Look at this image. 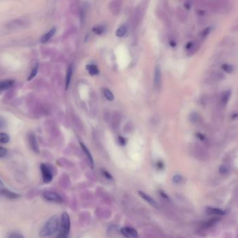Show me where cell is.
<instances>
[{
    "instance_id": "obj_1",
    "label": "cell",
    "mask_w": 238,
    "mask_h": 238,
    "mask_svg": "<svg viewBox=\"0 0 238 238\" xmlns=\"http://www.w3.org/2000/svg\"><path fill=\"white\" fill-rule=\"evenodd\" d=\"M59 218L56 215L51 216L49 219L46 221L43 227L40 231V236L42 237H50L53 235L57 231L59 228Z\"/></svg>"
},
{
    "instance_id": "obj_2",
    "label": "cell",
    "mask_w": 238,
    "mask_h": 238,
    "mask_svg": "<svg viewBox=\"0 0 238 238\" xmlns=\"http://www.w3.org/2000/svg\"><path fill=\"white\" fill-rule=\"evenodd\" d=\"M70 230V219L67 212H63L61 215V229L59 238L67 237Z\"/></svg>"
},
{
    "instance_id": "obj_3",
    "label": "cell",
    "mask_w": 238,
    "mask_h": 238,
    "mask_svg": "<svg viewBox=\"0 0 238 238\" xmlns=\"http://www.w3.org/2000/svg\"><path fill=\"white\" fill-rule=\"evenodd\" d=\"M44 198L49 202H56V203H62L63 199L59 194L54 191H45L43 193Z\"/></svg>"
},
{
    "instance_id": "obj_4",
    "label": "cell",
    "mask_w": 238,
    "mask_h": 238,
    "mask_svg": "<svg viewBox=\"0 0 238 238\" xmlns=\"http://www.w3.org/2000/svg\"><path fill=\"white\" fill-rule=\"evenodd\" d=\"M41 171L43 176V180L45 183L50 182L53 179V175L50 168L46 164H42L41 165Z\"/></svg>"
},
{
    "instance_id": "obj_5",
    "label": "cell",
    "mask_w": 238,
    "mask_h": 238,
    "mask_svg": "<svg viewBox=\"0 0 238 238\" xmlns=\"http://www.w3.org/2000/svg\"><path fill=\"white\" fill-rule=\"evenodd\" d=\"M121 233L125 237L128 238H138V232L133 228L123 227L121 229Z\"/></svg>"
},
{
    "instance_id": "obj_6",
    "label": "cell",
    "mask_w": 238,
    "mask_h": 238,
    "mask_svg": "<svg viewBox=\"0 0 238 238\" xmlns=\"http://www.w3.org/2000/svg\"><path fill=\"white\" fill-rule=\"evenodd\" d=\"M138 194H139V195H140V197L142 198L144 200V201L148 202V203L150 205H152L154 207H156V208H157V207H159L158 206V203H157V202L155 201L152 197H150L149 195H148V194H146L145 192L141 191H139Z\"/></svg>"
},
{
    "instance_id": "obj_7",
    "label": "cell",
    "mask_w": 238,
    "mask_h": 238,
    "mask_svg": "<svg viewBox=\"0 0 238 238\" xmlns=\"http://www.w3.org/2000/svg\"><path fill=\"white\" fill-rule=\"evenodd\" d=\"M162 83V72L159 66L155 68L154 74V84L157 88H159Z\"/></svg>"
},
{
    "instance_id": "obj_8",
    "label": "cell",
    "mask_w": 238,
    "mask_h": 238,
    "mask_svg": "<svg viewBox=\"0 0 238 238\" xmlns=\"http://www.w3.org/2000/svg\"><path fill=\"white\" fill-rule=\"evenodd\" d=\"M29 143L30 147L32 149V150L34 151L35 152L39 153V145H38L36 136H35L34 133L30 134L29 136Z\"/></svg>"
},
{
    "instance_id": "obj_9",
    "label": "cell",
    "mask_w": 238,
    "mask_h": 238,
    "mask_svg": "<svg viewBox=\"0 0 238 238\" xmlns=\"http://www.w3.org/2000/svg\"><path fill=\"white\" fill-rule=\"evenodd\" d=\"M0 194L9 199H15L20 197L19 194L9 191L8 189H6V188H3V189L0 190Z\"/></svg>"
},
{
    "instance_id": "obj_10",
    "label": "cell",
    "mask_w": 238,
    "mask_h": 238,
    "mask_svg": "<svg viewBox=\"0 0 238 238\" xmlns=\"http://www.w3.org/2000/svg\"><path fill=\"white\" fill-rule=\"evenodd\" d=\"M80 145H81V147L82 148V150H83V151H84V154L86 155L87 159H88V160H89V164H90L91 167L92 168H93V167H94V161H93V157H92L90 151L89 150L88 148H87L86 146L84 145V143H80Z\"/></svg>"
},
{
    "instance_id": "obj_11",
    "label": "cell",
    "mask_w": 238,
    "mask_h": 238,
    "mask_svg": "<svg viewBox=\"0 0 238 238\" xmlns=\"http://www.w3.org/2000/svg\"><path fill=\"white\" fill-rule=\"evenodd\" d=\"M206 212L210 215H218V216H222L225 214V212L222 210V209L216 208V207H207L206 208Z\"/></svg>"
},
{
    "instance_id": "obj_12",
    "label": "cell",
    "mask_w": 238,
    "mask_h": 238,
    "mask_svg": "<svg viewBox=\"0 0 238 238\" xmlns=\"http://www.w3.org/2000/svg\"><path fill=\"white\" fill-rule=\"evenodd\" d=\"M56 33V29L55 28H52L51 30H49V31L46 33L45 34L43 35V36H42L41 39V41L42 43H45V42L48 41L49 39H51L52 37Z\"/></svg>"
},
{
    "instance_id": "obj_13",
    "label": "cell",
    "mask_w": 238,
    "mask_h": 238,
    "mask_svg": "<svg viewBox=\"0 0 238 238\" xmlns=\"http://www.w3.org/2000/svg\"><path fill=\"white\" fill-rule=\"evenodd\" d=\"M72 70H73V68H72V65L71 64L68 67L67 74H66V80H65V88L68 89V87L70 85V81H71L72 78Z\"/></svg>"
},
{
    "instance_id": "obj_14",
    "label": "cell",
    "mask_w": 238,
    "mask_h": 238,
    "mask_svg": "<svg viewBox=\"0 0 238 238\" xmlns=\"http://www.w3.org/2000/svg\"><path fill=\"white\" fill-rule=\"evenodd\" d=\"M128 30V27L126 25H121L116 31V36L118 37H122L126 34Z\"/></svg>"
},
{
    "instance_id": "obj_15",
    "label": "cell",
    "mask_w": 238,
    "mask_h": 238,
    "mask_svg": "<svg viewBox=\"0 0 238 238\" xmlns=\"http://www.w3.org/2000/svg\"><path fill=\"white\" fill-rule=\"evenodd\" d=\"M230 95H231V91H230L228 90L224 91V92L222 94V95H221V103L223 105H226V103H228V100H229Z\"/></svg>"
},
{
    "instance_id": "obj_16",
    "label": "cell",
    "mask_w": 238,
    "mask_h": 238,
    "mask_svg": "<svg viewBox=\"0 0 238 238\" xmlns=\"http://www.w3.org/2000/svg\"><path fill=\"white\" fill-rule=\"evenodd\" d=\"M86 69L88 70L89 74L91 75H97L98 74L99 71L97 67L94 64H89L86 66Z\"/></svg>"
},
{
    "instance_id": "obj_17",
    "label": "cell",
    "mask_w": 238,
    "mask_h": 238,
    "mask_svg": "<svg viewBox=\"0 0 238 238\" xmlns=\"http://www.w3.org/2000/svg\"><path fill=\"white\" fill-rule=\"evenodd\" d=\"M13 81H6L0 82V90H4V89H8L12 86Z\"/></svg>"
},
{
    "instance_id": "obj_18",
    "label": "cell",
    "mask_w": 238,
    "mask_h": 238,
    "mask_svg": "<svg viewBox=\"0 0 238 238\" xmlns=\"http://www.w3.org/2000/svg\"><path fill=\"white\" fill-rule=\"evenodd\" d=\"M103 94H104V96L108 101H112L114 99V94H112V91H111L109 89H103Z\"/></svg>"
},
{
    "instance_id": "obj_19",
    "label": "cell",
    "mask_w": 238,
    "mask_h": 238,
    "mask_svg": "<svg viewBox=\"0 0 238 238\" xmlns=\"http://www.w3.org/2000/svg\"><path fill=\"white\" fill-rule=\"evenodd\" d=\"M9 136L8 134L5 133H0V143H7L9 142Z\"/></svg>"
},
{
    "instance_id": "obj_20",
    "label": "cell",
    "mask_w": 238,
    "mask_h": 238,
    "mask_svg": "<svg viewBox=\"0 0 238 238\" xmlns=\"http://www.w3.org/2000/svg\"><path fill=\"white\" fill-rule=\"evenodd\" d=\"M105 29V28L104 26L99 25V26H97V27H94L93 30V32L96 33V34H102L103 32H104Z\"/></svg>"
},
{
    "instance_id": "obj_21",
    "label": "cell",
    "mask_w": 238,
    "mask_h": 238,
    "mask_svg": "<svg viewBox=\"0 0 238 238\" xmlns=\"http://www.w3.org/2000/svg\"><path fill=\"white\" fill-rule=\"evenodd\" d=\"M38 70H39V64H37L34 67V69H33V70L32 71V72H31V74H30L29 77V81H30V80L33 79L35 76H36V74H37V73H38Z\"/></svg>"
},
{
    "instance_id": "obj_22",
    "label": "cell",
    "mask_w": 238,
    "mask_h": 238,
    "mask_svg": "<svg viewBox=\"0 0 238 238\" xmlns=\"http://www.w3.org/2000/svg\"><path fill=\"white\" fill-rule=\"evenodd\" d=\"M222 69L223 71H226V73H229V74H230V73H231L233 71V67H232V66L230 65V64H223L222 66Z\"/></svg>"
},
{
    "instance_id": "obj_23",
    "label": "cell",
    "mask_w": 238,
    "mask_h": 238,
    "mask_svg": "<svg viewBox=\"0 0 238 238\" xmlns=\"http://www.w3.org/2000/svg\"><path fill=\"white\" fill-rule=\"evenodd\" d=\"M182 180H183V177L180 175H174L173 178V182L174 183L178 184L182 182Z\"/></svg>"
},
{
    "instance_id": "obj_24",
    "label": "cell",
    "mask_w": 238,
    "mask_h": 238,
    "mask_svg": "<svg viewBox=\"0 0 238 238\" xmlns=\"http://www.w3.org/2000/svg\"><path fill=\"white\" fill-rule=\"evenodd\" d=\"M8 238H25L22 235L19 233H12L9 235Z\"/></svg>"
},
{
    "instance_id": "obj_25",
    "label": "cell",
    "mask_w": 238,
    "mask_h": 238,
    "mask_svg": "<svg viewBox=\"0 0 238 238\" xmlns=\"http://www.w3.org/2000/svg\"><path fill=\"white\" fill-rule=\"evenodd\" d=\"M102 174L103 175V176H105L106 178L108 179V180H112L113 179L112 175H111L109 172L106 171V170H104V169L102 170Z\"/></svg>"
},
{
    "instance_id": "obj_26",
    "label": "cell",
    "mask_w": 238,
    "mask_h": 238,
    "mask_svg": "<svg viewBox=\"0 0 238 238\" xmlns=\"http://www.w3.org/2000/svg\"><path fill=\"white\" fill-rule=\"evenodd\" d=\"M220 171L221 174H225V173H227L228 172V168L227 166H226V165H222L220 167Z\"/></svg>"
},
{
    "instance_id": "obj_27",
    "label": "cell",
    "mask_w": 238,
    "mask_h": 238,
    "mask_svg": "<svg viewBox=\"0 0 238 238\" xmlns=\"http://www.w3.org/2000/svg\"><path fill=\"white\" fill-rule=\"evenodd\" d=\"M216 221H217V219H211V220H209L208 222H206L205 223V227H210V226H211L212 225H213L215 223Z\"/></svg>"
},
{
    "instance_id": "obj_28",
    "label": "cell",
    "mask_w": 238,
    "mask_h": 238,
    "mask_svg": "<svg viewBox=\"0 0 238 238\" xmlns=\"http://www.w3.org/2000/svg\"><path fill=\"white\" fill-rule=\"evenodd\" d=\"M7 153V150L4 147H0V157H3L5 156Z\"/></svg>"
},
{
    "instance_id": "obj_29",
    "label": "cell",
    "mask_w": 238,
    "mask_h": 238,
    "mask_svg": "<svg viewBox=\"0 0 238 238\" xmlns=\"http://www.w3.org/2000/svg\"><path fill=\"white\" fill-rule=\"evenodd\" d=\"M159 194H160V195H161V196L163 198H164V199H166V200H169V195H167L166 193H165L164 191H162V190H159Z\"/></svg>"
},
{
    "instance_id": "obj_30",
    "label": "cell",
    "mask_w": 238,
    "mask_h": 238,
    "mask_svg": "<svg viewBox=\"0 0 238 238\" xmlns=\"http://www.w3.org/2000/svg\"><path fill=\"white\" fill-rule=\"evenodd\" d=\"M157 168H158L159 170H163L164 168V163H163V162H162V161H157Z\"/></svg>"
},
{
    "instance_id": "obj_31",
    "label": "cell",
    "mask_w": 238,
    "mask_h": 238,
    "mask_svg": "<svg viewBox=\"0 0 238 238\" xmlns=\"http://www.w3.org/2000/svg\"><path fill=\"white\" fill-rule=\"evenodd\" d=\"M119 143L121 145H124L125 144H126V140H125V139L122 137V136H119Z\"/></svg>"
},
{
    "instance_id": "obj_32",
    "label": "cell",
    "mask_w": 238,
    "mask_h": 238,
    "mask_svg": "<svg viewBox=\"0 0 238 238\" xmlns=\"http://www.w3.org/2000/svg\"><path fill=\"white\" fill-rule=\"evenodd\" d=\"M4 126V122L2 121V119H0V128H2Z\"/></svg>"
},
{
    "instance_id": "obj_33",
    "label": "cell",
    "mask_w": 238,
    "mask_h": 238,
    "mask_svg": "<svg viewBox=\"0 0 238 238\" xmlns=\"http://www.w3.org/2000/svg\"><path fill=\"white\" fill-rule=\"evenodd\" d=\"M3 185V182H2V181L1 180V179H0V185Z\"/></svg>"
},
{
    "instance_id": "obj_34",
    "label": "cell",
    "mask_w": 238,
    "mask_h": 238,
    "mask_svg": "<svg viewBox=\"0 0 238 238\" xmlns=\"http://www.w3.org/2000/svg\"><path fill=\"white\" fill-rule=\"evenodd\" d=\"M63 238H68V237H63Z\"/></svg>"
}]
</instances>
